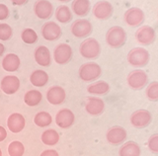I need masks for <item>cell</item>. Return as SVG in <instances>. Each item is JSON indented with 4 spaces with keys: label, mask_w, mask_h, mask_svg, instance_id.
I'll return each mask as SVG.
<instances>
[{
    "label": "cell",
    "mask_w": 158,
    "mask_h": 156,
    "mask_svg": "<svg viewBox=\"0 0 158 156\" xmlns=\"http://www.w3.org/2000/svg\"><path fill=\"white\" fill-rule=\"evenodd\" d=\"M42 35L47 41H56L61 36V29L54 22H48L42 28Z\"/></svg>",
    "instance_id": "12"
},
{
    "label": "cell",
    "mask_w": 158,
    "mask_h": 156,
    "mask_svg": "<svg viewBox=\"0 0 158 156\" xmlns=\"http://www.w3.org/2000/svg\"><path fill=\"white\" fill-rule=\"evenodd\" d=\"M79 51H80V53L83 57L88 58V60H93V58H96L100 55V43L95 39H87V40L81 43Z\"/></svg>",
    "instance_id": "4"
},
{
    "label": "cell",
    "mask_w": 158,
    "mask_h": 156,
    "mask_svg": "<svg viewBox=\"0 0 158 156\" xmlns=\"http://www.w3.org/2000/svg\"><path fill=\"white\" fill-rule=\"evenodd\" d=\"M30 81L34 86L37 87H43L44 86L48 81V75L46 71L38 69L35 70L31 76H30Z\"/></svg>",
    "instance_id": "22"
},
{
    "label": "cell",
    "mask_w": 158,
    "mask_h": 156,
    "mask_svg": "<svg viewBox=\"0 0 158 156\" xmlns=\"http://www.w3.org/2000/svg\"><path fill=\"white\" fill-rule=\"evenodd\" d=\"M9 17L8 7L4 4H0V20H5Z\"/></svg>",
    "instance_id": "35"
},
{
    "label": "cell",
    "mask_w": 158,
    "mask_h": 156,
    "mask_svg": "<svg viewBox=\"0 0 158 156\" xmlns=\"http://www.w3.org/2000/svg\"><path fill=\"white\" fill-rule=\"evenodd\" d=\"M25 152V147L22 142L18 140L12 141L8 146V153L10 156H23Z\"/></svg>",
    "instance_id": "30"
},
{
    "label": "cell",
    "mask_w": 158,
    "mask_h": 156,
    "mask_svg": "<svg viewBox=\"0 0 158 156\" xmlns=\"http://www.w3.org/2000/svg\"><path fill=\"white\" fill-rule=\"evenodd\" d=\"M26 121L25 118L19 113H14L8 117L7 120V125L10 131H12L13 133H18L20 131H22L25 128Z\"/></svg>",
    "instance_id": "17"
},
{
    "label": "cell",
    "mask_w": 158,
    "mask_h": 156,
    "mask_svg": "<svg viewBox=\"0 0 158 156\" xmlns=\"http://www.w3.org/2000/svg\"><path fill=\"white\" fill-rule=\"evenodd\" d=\"M42 98H43V96L40 91L31 90V91H28L27 93L25 94L24 102H25V104L30 107H35L41 103Z\"/></svg>",
    "instance_id": "27"
},
{
    "label": "cell",
    "mask_w": 158,
    "mask_h": 156,
    "mask_svg": "<svg viewBox=\"0 0 158 156\" xmlns=\"http://www.w3.org/2000/svg\"><path fill=\"white\" fill-rule=\"evenodd\" d=\"M6 136H7V131H6V129H5L3 126L0 125V142H1V141H3L5 138H6Z\"/></svg>",
    "instance_id": "37"
},
{
    "label": "cell",
    "mask_w": 158,
    "mask_h": 156,
    "mask_svg": "<svg viewBox=\"0 0 158 156\" xmlns=\"http://www.w3.org/2000/svg\"><path fill=\"white\" fill-rule=\"evenodd\" d=\"M12 37V29L8 24H0V40L8 41Z\"/></svg>",
    "instance_id": "33"
},
{
    "label": "cell",
    "mask_w": 158,
    "mask_h": 156,
    "mask_svg": "<svg viewBox=\"0 0 158 156\" xmlns=\"http://www.w3.org/2000/svg\"><path fill=\"white\" fill-rule=\"evenodd\" d=\"M71 7L77 16H85L90 10V2L87 0H75L72 2Z\"/></svg>",
    "instance_id": "24"
},
{
    "label": "cell",
    "mask_w": 158,
    "mask_h": 156,
    "mask_svg": "<svg viewBox=\"0 0 158 156\" xmlns=\"http://www.w3.org/2000/svg\"><path fill=\"white\" fill-rule=\"evenodd\" d=\"M20 66V58L15 53H8L2 60V67L9 72L16 71Z\"/></svg>",
    "instance_id": "21"
},
{
    "label": "cell",
    "mask_w": 158,
    "mask_h": 156,
    "mask_svg": "<svg viewBox=\"0 0 158 156\" xmlns=\"http://www.w3.org/2000/svg\"><path fill=\"white\" fill-rule=\"evenodd\" d=\"M28 1H12V3L14 5H24V4H26Z\"/></svg>",
    "instance_id": "38"
},
{
    "label": "cell",
    "mask_w": 158,
    "mask_h": 156,
    "mask_svg": "<svg viewBox=\"0 0 158 156\" xmlns=\"http://www.w3.org/2000/svg\"><path fill=\"white\" fill-rule=\"evenodd\" d=\"M34 11L38 18L46 20V19H48L52 16V14L53 12V7L49 1L40 0V1H37L35 3Z\"/></svg>",
    "instance_id": "13"
},
{
    "label": "cell",
    "mask_w": 158,
    "mask_h": 156,
    "mask_svg": "<svg viewBox=\"0 0 158 156\" xmlns=\"http://www.w3.org/2000/svg\"><path fill=\"white\" fill-rule=\"evenodd\" d=\"M40 156H58V153H57V151L53 149H48V150L43 151L42 154Z\"/></svg>",
    "instance_id": "36"
},
{
    "label": "cell",
    "mask_w": 158,
    "mask_h": 156,
    "mask_svg": "<svg viewBox=\"0 0 158 156\" xmlns=\"http://www.w3.org/2000/svg\"><path fill=\"white\" fill-rule=\"evenodd\" d=\"M110 90V86L105 81H99L88 86V93L94 95H105Z\"/></svg>",
    "instance_id": "25"
},
{
    "label": "cell",
    "mask_w": 158,
    "mask_h": 156,
    "mask_svg": "<svg viewBox=\"0 0 158 156\" xmlns=\"http://www.w3.org/2000/svg\"><path fill=\"white\" fill-rule=\"evenodd\" d=\"M144 21V13L137 7L130 8L125 13V22L131 27H136Z\"/></svg>",
    "instance_id": "9"
},
{
    "label": "cell",
    "mask_w": 158,
    "mask_h": 156,
    "mask_svg": "<svg viewBox=\"0 0 158 156\" xmlns=\"http://www.w3.org/2000/svg\"><path fill=\"white\" fill-rule=\"evenodd\" d=\"M34 121L38 126H40V128H44V126L49 125L52 124V118L48 112H40V113H38L35 116Z\"/></svg>",
    "instance_id": "29"
},
{
    "label": "cell",
    "mask_w": 158,
    "mask_h": 156,
    "mask_svg": "<svg viewBox=\"0 0 158 156\" xmlns=\"http://www.w3.org/2000/svg\"><path fill=\"white\" fill-rule=\"evenodd\" d=\"M72 48L66 43H59L53 51L54 60L58 64H66L72 57Z\"/></svg>",
    "instance_id": "7"
},
{
    "label": "cell",
    "mask_w": 158,
    "mask_h": 156,
    "mask_svg": "<svg viewBox=\"0 0 158 156\" xmlns=\"http://www.w3.org/2000/svg\"><path fill=\"white\" fill-rule=\"evenodd\" d=\"M146 96L150 101L158 100V82L154 81L148 85L146 89Z\"/></svg>",
    "instance_id": "32"
},
{
    "label": "cell",
    "mask_w": 158,
    "mask_h": 156,
    "mask_svg": "<svg viewBox=\"0 0 158 156\" xmlns=\"http://www.w3.org/2000/svg\"><path fill=\"white\" fill-rule=\"evenodd\" d=\"M92 32L91 23L85 19H79L73 22L71 26V33L76 38H86Z\"/></svg>",
    "instance_id": "8"
},
{
    "label": "cell",
    "mask_w": 158,
    "mask_h": 156,
    "mask_svg": "<svg viewBox=\"0 0 158 156\" xmlns=\"http://www.w3.org/2000/svg\"><path fill=\"white\" fill-rule=\"evenodd\" d=\"M22 41L26 43H29V45H32V43H35L38 41V35L37 33L35 32V30L33 29H25V30L22 32Z\"/></svg>",
    "instance_id": "31"
},
{
    "label": "cell",
    "mask_w": 158,
    "mask_h": 156,
    "mask_svg": "<svg viewBox=\"0 0 158 156\" xmlns=\"http://www.w3.org/2000/svg\"><path fill=\"white\" fill-rule=\"evenodd\" d=\"M0 156H2V151H1V149H0Z\"/></svg>",
    "instance_id": "40"
},
{
    "label": "cell",
    "mask_w": 158,
    "mask_h": 156,
    "mask_svg": "<svg viewBox=\"0 0 158 156\" xmlns=\"http://www.w3.org/2000/svg\"><path fill=\"white\" fill-rule=\"evenodd\" d=\"M35 60L41 66H48L51 64V55L47 47L40 46L35 51Z\"/></svg>",
    "instance_id": "20"
},
{
    "label": "cell",
    "mask_w": 158,
    "mask_h": 156,
    "mask_svg": "<svg viewBox=\"0 0 158 156\" xmlns=\"http://www.w3.org/2000/svg\"><path fill=\"white\" fill-rule=\"evenodd\" d=\"M127 61L135 67L144 66L149 61V53L142 47H135L128 52Z\"/></svg>",
    "instance_id": "3"
},
{
    "label": "cell",
    "mask_w": 158,
    "mask_h": 156,
    "mask_svg": "<svg viewBox=\"0 0 158 156\" xmlns=\"http://www.w3.org/2000/svg\"><path fill=\"white\" fill-rule=\"evenodd\" d=\"M74 114L69 109H61L56 114V123L61 129H68L74 123Z\"/></svg>",
    "instance_id": "14"
},
{
    "label": "cell",
    "mask_w": 158,
    "mask_h": 156,
    "mask_svg": "<svg viewBox=\"0 0 158 156\" xmlns=\"http://www.w3.org/2000/svg\"><path fill=\"white\" fill-rule=\"evenodd\" d=\"M4 51H5V47H4V46L2 45V43H0V56H1V55H3Z\"/></svg>",
    "instance_id": "39"
},
{
    "label": "cell",
    "mask_w": 158,
    "mask_h": 156,
    "mask_svg": "<svg viewBox=\"0 0 158 156\" xmlns=\"http://www.w3.org/2000/svg\"><path fill=\"white\" fill-rule=\"evenodd\" d=\"M127 40V33L122 27L114 26L109 29L106 35L107 43L113 48H118L123 46Z\"/></svg>",
    "instance_id": "1"
},
{
    "label": "cell",
    "mask_w": 158,
    "mask_h": 156,
    "mask_svg": "<svg viewBox=\"0 0 158 156\" xmlns=\"http://www.w3.org/2000/svg\"><path fill=\"white\" fill-rule=\"evenodd\" d=\"M120 156H140L139 146L133 141H128L121 147Z\"/></svg>",
    "instance_id": "23"
},
{
    "label": "cell",
    "mask_w": 158,
    "mask_h": 156,
    "mask_svg": "<svg viewBox=\"0 0 158 156\" xmlns=\"http://www.w3.org/2000/svg\"><path fill=\"white\" fill-rule=\"evenodd\" d=\"M105 108L104 101L100 98H95V97H88L86 99L85 110L88 114L92 116H98L102 114Z\"/></svg>",
    "instance_id": "16"
},
{
    "label": "cell",
    "mask_w": 158,
    "mask_h": 156,
    "mask_svg": "<svg viewBox=\"0 0 158 156\" xmlns=\"http://www.w3.org/2000/svg\"><path fill=\"white\" fill-rule=\"evenodd\" d=\"M147 79V74L143 70H133L127 76V84L132 89L139 90L146 85Z\"/></svg>",
    "instance_id": "5"
},
{
    "label": "cell",
    "mask_w": 158,
    "mask_h": 156,
    "mask_svg": "<svg viewBox=\"0 0 158 156\" xmlns=\"http://www.w3.org/2000/svg\"><path fill=\"white\" fill-rule=\"evenodd\" d=\"M135 38L138 43L143 46H148L155 40V32L150 26H142L135 33Z\"/></svg>",
    "instance_id": "10"
},
{
    "label": "cell",
    "mask_w": 158,
    "mask_h": 156,
    "mask_svg": "<svg viewBox=\"0 0 158 156\" xmlns=\"http://www.w3.org/2000/svg\"><path fill=\"white\" fill-rule=\"evenodd\" d=\"M102 73L101 67L95 62L84 63L79 68V77L83 81H93L100 77Z\"/></svg>",
    "instance_id": "2"
},
{
    "label": "cell",
    "mask_w": 158,
    "mask_h": 156,
    "mask_svg": "<svg viewBox=\"0 0 158 156\" xmlns=\"http://www.w3.org/2000/svg\"><path fill=\"white\" fill-rule=\"evenodd\" d=\"M152 116L150 112L147 110H138L135 111L131 117V125L137 129H143L151 123Z\"/></svg>",
    "instance_id": "6"
},
{
    "label": "cell",
    "mask_w": 158,
    "mask_h": 156,
    "mask_svg": "<svg viewBox=\"0 0 158 156\" xmlns=\"http://www.w3.org/2000/svg\"><path fill=\"white\" fill-rule=\"evenodd\" d=\"M47 99L52 105H59L65 100V91L60 86H53L48 91Z\"/></svg>",
    "instance_id": "19"
},
{
    "label": "cell",
    "mask_w": 158,
    "mask_h": 156,
    "mask_svg": "<svg viewBox=\"0 0 158 156\" xmlns=\"http://www.w3.org/2000/svg\"><path fill=\"white\" fill-rule=\"evenodd\" d=\"M56 18L58 22L60 23H68L72 20V14L71 10L69 9L68 6L60 5L56 8Z\"/></svg>",
    "instance_id": "26"
},
{
    "label": "cell",
    "mask_w": 158,
    "mask_h": 156,
    "mask_svg": "<svg viewBox=\"0 0 158 156\" xmlns=\"http://www.w3.org/2000/svg\"><path fill=\"white\" fill-rule=\"evenodd\" d=\"M20 87V80L16 76H5L1 80V90L5 94L11 95L16 93Z\"/></svg>",
    "instance_id": "18"
},
{
    "label": "cell",
    "mask_w": 158,
    "mask_h": 156,
    "mask_svg": "<svg viewBox=\"0 0 158 156\" xmlns=\"http://www.w3.org/2000/svg\"><path fill=\"white\" fill-rule=\"evenodd\" d=\"M93 14L97 19L106 20L113 14V5L108 1H99L93 8Z\"/></svg>",
    "instance_id": "11"
},
{
    "label": "cell",
    "mask_w": 158,
    "mask_h": 156,
    "mask_svg": "<svg viewBox=\"0 0 158 156\" xmlns=\"http://www.w3.org/2000/svg\"><path fill=\"white\" fill-rule=\"evenodd\" d=\"M127 131L122 126H113L107 133V139L111 144H120L127 139Z\"/></svg>",
    "instance_id": "15"
},
{
    "label": "cell",
    "mask_w": 158,
    "mask_h": 156,
    "mask_svg": "<svg viewBox=\"0 0 158 156\" xmlns=\"http://www.w3.org/2000/svg\"><path fill=\"white\" fill-rule=\"evenodd\" d=\"M148 147L153 153L158 152V134H153L148 140Z\"/></svg>",
    "instance_id": "34"
},
{
    "label": "cell",
    "mask_w": 158,
    "mask_h": 156,
    "mask_svg": "<svg viewBox=\"0 0 158 156\" xmlns=\"http://www.w3.org/2000/svg\"><path fill=\"white\" fill-rule=\"evenodd\" d=\"M59 140V134L54 129H48L42 134V141L47 145H56Z\"/></svg>",
    "instance_id": "28"
}]
</instances>
